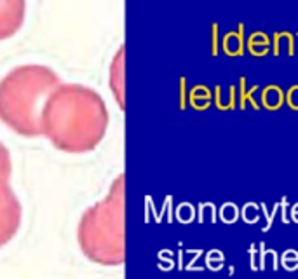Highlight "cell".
I'll use <instances>...</instances> for the list:
<instances>
[{
	"instance_id": "1",
	"label": "cell",
	"mask_w": 298,
	"mask_h": 279,
	"mask_svg": "<svg viewBox=\"0 0 298 279\" xmlns=\"http://www.w3.org/2000/svg\"><path fill=\"white\" fill-rule=\"evenodd\" d=\"M108 128L103 98L80 84H61L42 114V133L56 148L72 154L92 150Z\"/></svg>"
},
{
	"instance_id": "2",
	"label": "cell",
	"mask_w": 298,
	"mask_h": 279,
	"mask_svg": "<svg viewBox=\"0 0 298 279\" xmlns=\"http://www.w3.org/2000/svg\"><path fill=\"white\" fill-rule=\"evenodd\" d=\"M60 77L44 65H21L0 80V119L24 136L42 133V114Z\"/></svg>"
},
{
	"instance_id": "3",
	"label": "cell",
	"mask_w": 298,
	"mask_h": 279,
	"mask_svg": "<svg viewBox=\"0 0 298 279\" xmlns=\"http://www.w3.org/2000/svg\"><path fill=\"white\" fill-rule=\"evenodd\" d=\"M124 176L114 182L101 203L84 213L79 223V244L84 255L101 265L124 262Z\"/></svg>"
},
{
	"instance_id": "4",
	"label": "cell",
	"mask_w": 298,
	"mask_h": 279,
	"mask_svg": "<svg viewBox=\"0 0 298 279\" xmlns=\"http://www.w3.org/2000/svg\"><path fill=\"white\" fill-rule=\"evenodd\" d=\"M21 223V204L9 182H0V248L14 237Z\"/></svg>"
},
{
	"instance_id": "5",
	"label": "cell",
	"mask_w": 298,
	"mask_h": 279,
	"mask_svg": "<svg viewBox=\"0 0 298 279\" xmlns=\"http://www.w3.org/2000/svg\"><path fill=\"white\" fill-rule=\"evenodd\" d=\"M24 11L26 4L23 0H0V39H7L20 30Z\"/></svg>"
},
{
	"instance_id": "6",
	"label": "cell",
	"mask_w": 298,
	"mask_h": 279,
	"mask_svg": "<svg viewBox=\"0 0 298 279\" xmlns=\"http://www.w3.org/2000/svg\"><path fill=\"white\" fill-rule=\"evenodd\" d=\"M239 32H229L223 37V51L229 56H237L244 52V24L239 23Z\"/></svg>"
},
{
	"instance_id": "7",
	"label": "cell",
	"mask_w": 298,
	"mask_h": 279,
	"mask_svg": "<svg viewBox=\"0 0 298 279\" xmlns=\"http://www.w3.org/2000/svg\"><path fill=\"white\" fill-rule=\"evenodd\" d=\"M282 101H284V94H282L281 88L279 86H267L265 89H263L262 93V103L265 108H279L282 105Z\"/></svg>"
},
{
	"instance_id": "8",
	"label": "cell",
	"mask_w": 298,
	"mask_h": 279,
	"mask_svg": "<svg viewBox=\"0 0 298 279\" xmlns=\"http://www.w3.org/2000/svg\"><path fill=\"white\" fill-rule=\"evenodd\" d=\"M258 250H260V271H265L267 262H269V260L272 262V269H274V271H277V269H279V258H277V253H275V250H267L263 241H260V243H258Z\"/></svg>"
},
{
	"instance_id": "9",
	"label": "cell",
	"mask_w": 298,
	"mask_h": 279,
	"mask_svg": "<svg viewBox=\"0 0 298 279\" xmlns=\"http://www.w3.org/2000/svg\"><path fill=\"white\" fill-rule=\"evenodd\" d=\"M12 173V163L9 150L0 143V182H9Z\"/></svg>"
},
{
	"instance_id": "10",
	"label": "cell",
	"mask_w": 298,
	"mask_h": 279,
	"mask_svg": "<svg viewBox=\"0 0 298 279\" xmlns=\"http://www.w3.org/2000/svg\"><path fill=\"white\" fill-rule=\"evenodd\" d=\"M239 215H241V209L235 203H223V206L220 208V216L225 223H234Z\"/></svg>"
},
{
	"instance_id": "11",
	"label": "cell",
	"mask_w": 298,
	"mask_h": 279,
	"mask_svg": "<svg viewBox=\"0 0 298 279\" xmlns=\"http://www.w3.org/2000/svg\"><path fill=\"white\" fill-rule=\"evenodd\" d=\"M258 204L253 203V201H250V203H246L243 206V209H241V216H243V220L246 223H254L260 220V209H258Z\"/></svg>"
},
{
	"instance_id": "12",
	"label": "cell",
	"mask_w": 298,
	"mask_h": 279,
	"mask_svg": "<svg viewBox=\"0 0 298 279\" xmlns=\"http://www.w3.org/2000/svg\"><path fill=\"white\" fill-rule=\"evenodd\" d=\"M206 262H207V265H209V269L220 271V269L223 267V262H225V255H223L220 250H211L209 253H207Z\"/></svg>"
},
{
	"instance_id": "13",
	"label": "cell",
	"mask_w": 298,
	"mask_h": 279,
	"mask_svg": "<svg viewBox=\"0 0 298 279\" xmlns=\"http://www.w3.org/2000/svg\"><path fill=\"white\" fill-rule=\"evenodd\" d=\"M248 46H271V39L263 32H254L248 39Z\"/></svg>"
},
{
	"instance_id": "14",
	"label": "cell",
	"mask_w": 298,
	"mask_h": 279,
	"mask_svg": "<svg viewBox=\"0 0 298 279\" xmlns=\"http://www.w3.org/2000/svg\"><path fill=\"white\" fill-rule=\"evenodd\" d=\"M246 77H239V94H237V100H239V108H246Z\"/></svg>"
},
{
	"instance_id": "15",
	"label": "cell",
	"mask_w": 298,
	"mask_h": 279,
	"mask_svg": "<svg viewBox=\"0 0 298 279\" xmlns=\"http://www.w3.org/2000/svg\"><path fill=\"white\" fill-rule=\"evenodd\" d=\"M286 101H288V105H290L291 108L298 110V84H295V86H291V88L288 89Z\"/></svg>"
},
{
	"instance_id": "16",
	"label": "cell",
	"mask_w": 298,
	"mask_h": 279,
	"mask_svg": "<svg viewBox=\"0 0 298 279\" xmlns=\"http://www.w3.org/2000/svg\"><path fill=\"white\" fill-rule=\"evenodd\" d=\"M250 256H251V271H258L260 269V251L256 250V244L250 246Z\"/></svg>"
},
{
	"instance_id": "17",
	"label": "cell",
	"mask_w": 298,
	"mask_h": 279,
	"mask_svg": "<svg viewBox=\"0 0 298 279\" xmlns=\"http://www.w3.org/2000/svg\"><path fill=\"white\" fill-rule=\"evenodd\" d=\"M258 91H260V86H254V88H251L250 91L246 93V101H251V105H253L254 110H258L260 108L258 98H256V93Z\"/></svg>"
},
{
	"instance_id": "18",
	"label": "cell",
	"mask_w": 298,
	"mask_h": 279,
	"mask_svg": "<svg viewBox=\"0 0 298 279\" xmlns=\"http://www.w3.org/2000/svg\"><path fill=\"white\" fill-rule=\"evenodd\" d=\"M282 262H298V251L297 250H286L281 255V260H279V263H282Z\"/></svg>"
},
{
	"instance_id": "19",
	"label": "cell",
	"mask_w": 298,
	"mask_h": 279,
	"mask_svg": "<svg viewBox=\"0 0 298 279\" xmlns=\"http://www.w3.org/2000/svg\"><path fill=\"white\" fill-rule=\"evenodd\" d=\"M279 203H281V206H279V211H281V220H282V223H284V225H288V223H290V218H288V215H286V209H288L286 195H284V197H282Z\"/></svg>"
},
{
	"instance_id": "20",
	"label": "cell",
	"mask_w": 298,
	"mask_h": 279,
	"mask_svg": "<svg viewBox=\"0 0 298 279\" xmlns=\"http://www.w3.org/2000/svg\"><path fill=\"white\" fill-rule=\"evenodd\" d=\"M248 49H250V52L253 56H263L269 52L271 46H248Z\"/></svg>"
},
{
	"instance_id": "21",
	"label": "cell",
	"mask_w": 298,
	"mask_h": 279,
	"mask_svg": "<svg viewBox=\"0 0 298 279\" xmlns=\"http://www.w3.org/2000/svg\"><path fill=\"white\" fill-rule=\"evenodd\" d=\"M281 35L284 37V40H286V44H288V54L293 56L295 54V39H293V35H291L290 32H281Z\"/></svg>"
},
{
	"instance_id": "22",
	"label": "cell",
	"mask_w": 298,
	"mask_h": 279,
	"mask_svg": "<svg viewBox=\"0 0 298 279\" xmlns=\"http://www.w3.org/2000/svg\"><path fill=\"white\" fill-rule=\"evenodd\" d=\"M260 209H262V211H263V215H265V220H267V223H265V225H263V227H262V231H263V232H267V231H269V229L272 227V222H271V213H269V209H267V204H265V203H262V204H260Z\"/></svg>"
},
{
	"instance_id": "23",
	"label": "cell",
	"mask_w": 298,
	"mask_h": 279,
	"mask_svg": "<svg viewBox=\"0 0 298 279\" xmlns=\"http://www.w3.org/2000/svg\"><path fill=\"white\" fill-rule=\"evenodd\" d=\"M218 52V24H213V54Z\"/></svg>"
},
{
	"instance_id": "24",
	"label": "cell",
	"mask_w": 298,
	"mask_h": 279,
	"mask_svg": "<svg viewBox=\"0 0 298 279\" xmlns=\"http://www.w3.org/2000/svg\"><path fill=\"white\" fill-rule=\"evenodd\" d=\"M272 37H274V42H272V51H274L275 56H279V52H281V49H279V44H281V35H279V32H275Z\"/></svg>"
},
{
	"instance_id": "25",
	"label": "cell",
	"mask_w": 298,
	"mask_h": 279,
	"mask_svg": "<svg viewBox=\"0 0 298 279\" xmlns=\"http://www.w3.org/2000/svg\"><path fill=\"white\" fill-rule=\"evenodd\" d=\"M281 265H282V269H286V271H290V272L298 269V262H282Z\"/></svg>"
},
{
	"instance_id": "26",
	"label": "cell",
	"mask_w": 298,
	"mask_h": 279,
	"mask_svg": "<svg viewBox=\"0 0 298 279\" xmlns=\"http://www.w3.org/2000/svg\"><path fill=\"white\" fill-rule=\"evenodd\" d=\"M192 101H194L199 108H201V107L206 108V107H209V103H211V100H201V98H192Z\"/></svg>"
},
{
	"instance_id": "27",
	"label": "cell",
	"mask_w": 298,
	"mask_h": 279,
	"mask_svg": "<svg viewBox=\"0 0 298 279\" xmlns=\"http://www.w3.org/2000/svg\"><path fill=\"white\" fill-rule=\"evenodd\" d=\"M291 213H298V203H295L293 206H291Z\"/></svg>"
},
{
	"instance_id": "28",
	"label": "cell",
	"mask_w": 298,
	"mask_h": 279,
	"mask_svg": "<svg viewBox=\"0 0 298 279\" xmlns=\"http://www.w3.org/2000/svg\"><path fill=\"white\" fill-rule=\"evenodd\" d=\"M291 220L298 223V213H291Z\"/></svg>"
},
{
	"instance_id": "29",
	"label": "cell",
	"mask_w": 298,
	"mask_h": 279,
	"mask_svg": "<svg viewBox=\"0 0 298 279\" xmlns=\"http://www.w3.org/2000/svg\"><path fill=\"white\" fill-rule=\"evenodd\" d=\"M234 271H235L234 265H230V267H229V276H234Z\"/></svg>"
}]
</instances>
